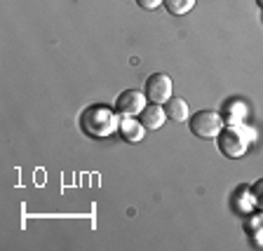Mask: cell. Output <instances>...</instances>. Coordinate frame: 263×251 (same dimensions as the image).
<instances>
[{"instance_id":"obj_1","label":"cell","mask_w":263,"mask_h":251,"mask_svg":"<svg viewBox=\"0 0 263 251\" xmlns=\"http://www.w3.org/2000/svg\"><path fill=\"white\" fill-rule=\"evenodd\" d=\"M120 113H113L106 106H89L82 110L80 115V127L82 131L92 139H106L110 134H115V129H120Z\"/></svg>"},{"instance_id":"obj_2","label":"cell","mask_w":263,"mask_h":251,"mask_svg":"<svg viewBox=\"0 0 263 251\" xmlns=\"http://www.w3.org/2000/svg\"><path fill=\"white\" fill-rule=\"evenodd\" d=\"M252 129H245L242 125H228L216 134V146H219L221 155L230 160H237L247 153V148L252 143Z\"/></svg>"},{"instance_id":"obj_3","label":"cell","mask_w":263,"mask_h":251,"mask_svg":"<svg viewBox=\"0 0 263 251\" xmlns=\"http://www.w3.org/2000/svg\"><path fill=\"white\" fill-rule=\"evenodd\" d=\"M188 127L200 139H216V134L223 129V120L214 110H197L188 118Z\"/></svg>"},{"instance_id":"obj_4","label":"cell","mask_w":263,"mask_h":251,"mask_svg":"<svg viewBox=\"0 0 263 251\" xmlns=\"http://www.w3.org/2000/svg\"><path fill=\"white\" fill-rule=\"evenodd\" d=\"M143 94L151 104L162 106L167 99H172V78L167 73H153L148 75L146 85H143Z\"/></svg>"},{"instance_id":"obj_5","label":"cell","mask_w":263,"mask_h":251,"mask_svg":"<svg viewBox=\"0 0 263 251\" xmlns=\"http://www.w3.org/2000/svg\"><path fill=\"white\" fill-rule=\"evenodd\" d=\"M143 108H146V94L137 92V89H127V92H122L120 96L115 99V110L122 118H134Z\"/></svg>"},{"instance_id":"obj_6","label":"cell","mask_w":263,"mask_h":251,"mask_svg":"<svg viewBox=\"0 0 263 251\" xmlns=\"http://www.w3.org/2000/svg\"><path fill=\"white\" fill-rule=\"evenodd\" d=\"M139 120H141V125L146 127L148 131H155V129H160V127L164 125L167 113H164V108L160 104H148L146 108L139 113Z\"/></svg>"},{"instance_id":"obj_7","label":"cell","mask_w":263,"mask_h":251,"mask_svg":"<svg viewBox=\"0 0 263 251\" xmlns=\"http://www.w3.org/2000/svg\"><path fill=\"white\" fill-rule=\"evenodd\" d=\"M120 137L127 143H139L146 137V127L141 125V120H134V118H125L120 122Z\"/></svg>"},{"instance_id":"obj_8","label":"cell","mask_w":263,"mask_h":251,"mask_svg":"<svg viewBox=\"0 0 263 251\" xmlns=\"http://www.w3.org/2000/svg\"><path fill=\"white\" fill-rule=\"evenodd\" d=\"M162 108H164V113H167V118H172L174 122H186L188 118H191L188 104L183 101V99H179V96L167 99V101L162 104Z\"/></svg>"},{"instance_id":"obj_9","label":"cell","mask_w":263,"mask_h":251,"mask_svg":"<svg viewBox=\"0 0 263 251\" xmlns=\"http://www.w3.org/2000/svg\"><path fill=\"white\" fill-rule=\"evenodd\" d=\"M162 5L167 7L170 14H176V16H183L195 7V0H162Z\"/></svg>"},{"instance_id":"obj_10","label":"cell","mask_w":263,"mask_h":251,"mask_svg":"<svg viewBox=\"0 0 263 251\" xmlns=\"http://www.w3.org/2000/svg\"><path fill=\"white\" fill-rule=\"evenodd\" d=\"M252 195H254V200H256V204L263 207V179L256 181V183L252 186Z\"/></svg>"},{"instance_id":"obj_11","label":"cell","mask_w":263,"mask_h":251,"mask_svg":"<svg viewBox=\"0 0 263 251\" xmlns=\"http://www.w3.org/2000/svg\"><path fill=\"white\" fill-rule=\"evenodd\" d=\"M134 3H137L141 10H148V12H153L155 7L162 5V0H134Z\"/></svg>"}]
</instances>
